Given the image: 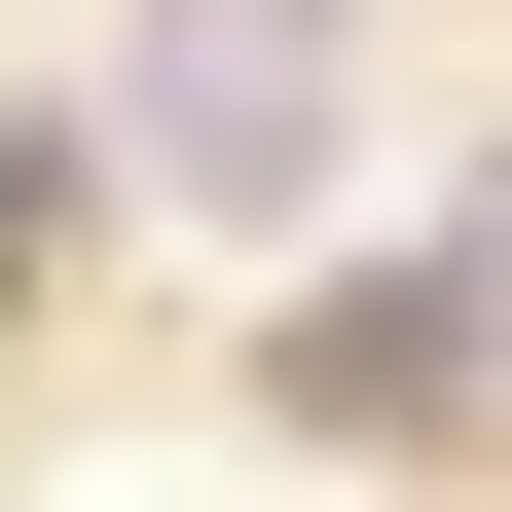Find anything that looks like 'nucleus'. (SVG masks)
I'll use <instances>...</instances> for the list:
<instances>
[{
  "label": "nucleus",
  "mask_w": 512,
  "mask_h": 512,
  "mask_svg": "<svg viewBox=\"0 0 512 512\" xmlns=\"http://www.w3.org/2000/svg\"><path fill=\"white\" fill-rule=\"evenodd\" d=\"M110 183H147L183 256H293L366 183V0H147V37H110Z\"/></svg>",
  "instance_id": "1"
},
{
  "label": "nucleus",
  "mask_w": 512,
  "mask_h": 512,
  "mask_svg": "<svg viewBox=\"0 0 512 512\" xmlns=\"http://www.w3.org/2000/svg\"><path fill=\"white\" fill-rule=\"evenodd\" d=\"M439 256H476V293H512V147H476V183H439Z\"/></svg>",
  "instance_id": "2"
}]
</instances>
